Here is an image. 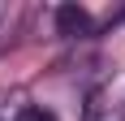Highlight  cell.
<instances>
[{
    "label": "cell",
    "instance_id": "cell-3",
    "mask_svg": "<svg viewBox=\"0 0 125 121\" xmlns=\"http://www.w3.org/2000/svg\"><path fill=\"white\" fill-rule=\"evenodd\" d=\"M13 17H17V9H13V4H0V35H9Z\"/></svg>",
    "mask_w": 125,
    "mask_h": 121
},
{
    "label": "cell",
    "instance_id": "cell-2",
    "mask_svg": "<svg viewBox=\"0 0 125 121\" xmlns=\"http://www.w3.org/2000/svg\"><path fill=\"white\" fill-rule=\"evenodd\" d=\"M17 121H56V112H52V108H39V104H30V108L17 112Z\"/></svg>",
    "mask_w": 125,
    "mask_h": 121
},
{
    "label": "cell",
    "instance_id": "cell-1",
    "mask_svg": "<svg viewBox=\"0 0 125 121\" xmlns=\"http://www.w3.org/2000/svg\"><path fill=\"white\" fill-rule=\"evenodd\" d=\"M91 13L82 9V4H61L56 9V30L61 35H69V39H78V35H91Z\"/></svg>",
    "mask_w": 125,
    "mask_h": 121
}]
</instances>
